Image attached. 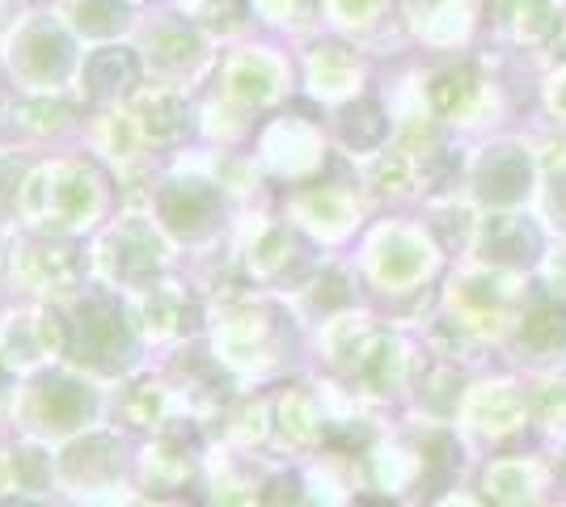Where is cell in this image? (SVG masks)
Segmentation results:
<instances>
[{
  "label": "cell",
  "instance_id": "obj_1",
  "mask_svg": "<svg viewBox=\"0 0 566 507\" xmlns=\"http://www.w3.org/2000/svg\"><path fill=\"white\" fill-rule=\"evenodd\" d=\"M545 254H549L545 250V233L533 224V216H524V212H495V216L473 224V242L465 258L495 266V271H512V275H537Z\"/></svg>",
  "mask_w": 566,
  "mask_h": 507
}]
</instances>
